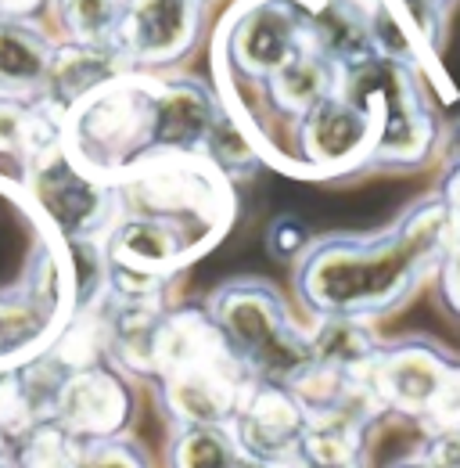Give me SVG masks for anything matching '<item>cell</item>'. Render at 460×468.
<instances>
[{
  "label": "cell",
  "instance_id": "cell-1",
  "mask_svg": "<svg viewBox=\"0 0 460 468\" xmlns=\"http://www.w3.org/2000/svg\"><path fill=\"white\" fill-rule=\"evenodd\" d=\"M454 224L432 191L410 202L400 217L367 234H324L295 260V295L317 317L378 321L406 306L435 278Z\"/></svg>",
  "mask_w": 460,
  "mask_h": 468
},
{
  "label": "cell",
  "instance_id": "cell-2",
  "mask_svg": "<svg viewBox=\"0 0 460 468\" xmlns=\"http://www.w3.org/2000/svg\"><path fill=\"white\" fill-rule=\"evenodd\" d=\"M76 245L51 224L26 180L0 174V375L55 350L83 306Z\"/></svg>",
  "mask_w": 460,
  "mask_h": 468
},
{
  "label": "cell",
  "instance_id": "cell-3",
  "mask_svg": "<svg viewBox=\"0 0 460 468\" xmlns=\"http://www.w3.org/2000/svg\"><path fill=\"white\" fill-rule=\"evenodd\" d=\"M339 90L374 122L371 170H421L439 155L443 122L417 65L374 55L342 69Z\"/></svg>",
  "mask_w": 460,
  "mask_h": 468
},
{
  "label": "cell",
  "instance_id": "cell-4",
  "mask_svg": "<svg viewBox=\"0 0 460 468\" xmlns=\"http://www.w3.org/2000/svg\"><path fill=\"white\" fill-rule=\"evenodd\" d=\"M205 310L252 382L295 386L309 371V332L291 317L285 295L270 282L234 278L209 295Z\"/></svg>",
  "mask_w": 460,
  "mask_h": 468
},
{
  "label": "cell",
  "instance_id": "cell-5",
  "mask_svg": "<svg viewBox=\"0 0 460 468\" xmlns=\"http://www.w3.org/2000/svg\"><path fill=\"white\" fill-rule=\"evenodd\" d=\"M328 0H230L213 37V69L220 87L263 83L281 65L320 48L317 15Z\"/></svg>",
  "mask_w": 460,
  "mask_h": 468
},
{
  "label": "cell",
  "instance_id": "cell-6",
  "mask_svg": "<svg viewBox=\"0 0 460 468\" xmlns=\"http://www.w3.org/2000/svg\"><path fill=\"white\" fill-rule=\"evenodd\" d=\"M367 386L389 421L417 425L421 436L460 429V356L435 339L406 335L382 343Z\"/></svg>",
  "mask_w": 460,
  "mask_h": 468
},
{
  "label": "cell",
  "instance_id": "cell-7",
  "mask_svg": "<svg viewBox=\"0 0 460 468\" xmlns=\"http://www.w3.org/2000/svg\"><path fill=\"white\" fill-rule=\"evenodd\" d=\"M26 187L72 245L98 241L115 213V187L79 170L61 141L26 166Z\"/></svg>",
  "mask_w": 460,
  "mask_h": 468
},
{
  "label": "cell",
  "instance_id": "cell-8",
  "mask_svg": "<svg viewBox=\"0 0 460 468\" xmlns=\"http://www.w3.org/2000/svg\"><path fill=\"white\" fill-rule=\"evenodd\" d=\"M295 141H298V155H295L298 176H317V180L352 176L371 170L374 122L356 101L335 90L295 122Z\"/></svg>",
  "mask_w": 460,
  "mask_h": 468
},
{
  "label": "cell",
  "instance_id": "cell-9",
  "mask_svg": "<svg viewBox=\"0 0 460 468\" xmlns=\"http://www.w3.org/2000/svg\"><path fill=\"white\" fill-rule=\"evenodd\" d=\"M202 0H122L115 48L133 69H166L198 44Z\"/></svg>",
  "mask_w": 460,
  "mask_h": 468
},
{
  "label": "cell",
  "instance_id": "cell-10",
  "mask_svg": "<svg viewBox=\"0 0 460 468\" xmlns=\"http://www.w3.org/2000/svg\"><path fill=\"white\" fill-rule=\"evenodd\" d=\"M51 410L61 432L79 440H109L130 421L133 397L112 367L87 364L61 375Z\"/></svg>",
  "mask_w": 460,
  "mask_h": 468
},
{
  "label": "cell",
  "instance_id": "cell-11",
  "mask_svg": "<svg viewBox=\"0 0 460 468\" xmlns=\"http://www.w3.org/2000/svg\"><path fill=\"white\" fill-rule=\"evenodd\" d=\"M224 116L220 98L191 76H159L155 116H152V155H205L209 133Z\"/></svg>",
  "mask_w": 460,
  "mask_h": 468
},
{
  "label": "cell",
  "instance_id": "cell-12",
  "mask_svg": "<svg viewBox=\"0 0 460 468\" xmlns=\"http://www.w3.org/2000/svg\"><path fill=\"white\" fill-rule=\"evenodd\" d=\"M306 425H309V414L302 408V400L288 386H270V382H252V389L245 393L241 408L230 421L241 454L270 465L291 462Z\"/></svg>",
  "mask_w": 460,
  "mask_h": 468
},
{
  "label": "cell",
  "instance_id": "cell-13",
  "mask_svg": "<svg viewBox=\"0 0 460 468\" xmlns=\"http://www.w3.org/2000/svg\"><path fill=\"white\" fill-rule=\"evenodd\" d=\"M126 69H133V65L119 55V48L61 40L55 48V58H51L47 83H44V94L40 98L55 109L58 116H65L76 101H83L87 94H94L109 80L122 76Z\"/></svg>",
  "mask_w": 460,
  "mask_h": 468
},
{
  "label": "cell",
  "instance_id": "cell-14",
  "mask_svg": "<svg viewBox=\"0 0 460 468\" xmlns=\"http://www.w3.org/2000/svg\"><path fill=\"white\" fill-rule=\"evenodd\" d=\"M385 421V414H317L309 418L291 468H367L371 432Z\"/></svg>",
  "mask_w": 460,
  "mask_h": 468
},
{
  "label": "cell",
  "instance_id": "cell-15",
  "mask_svg": "<svg viewBox=\"0 0 460 468\" xmlns=\"http://www.w3.org/2000/svg\"><path fill=\"white\" fill-rule=\"evenodd\" d=\"M55 48L37 22L0 18V98H40Z\"/></svg>",
  "mask_w": 460,
  "mask_h": 468
},
{
  "label": "cell",
  "instance_id": "cell-16",
  "mask_svg": "<svg viewBox=\"0 0 460 468\" xmlns=\"http://www.w3.org/2000/svg\"><path fill=\"white\" fill-rule=\"evenodd\" d=\"M339 76H342V69L335 61L320 48H309V51L295 55L288 65H281L274 76H267L263 83H252V87H263L274 112L298 122L317 101H324L328 94L339 90Z\"/></svg>",
  "mask_w": 460,
  "mask_h": 468
},
{
  "label": "cell",
  "instance_id": "cell-17",
  "mask_svg": "<svg viewBox=\"0 0 460 468\" xmlns=\"http://www.w3.org/2000/svg\"><path fill=\"white\" fill-rule=\"evenodd\" d=\"M309 350L313 364L324 371H335L342 378L367 382L371 364L382 350V339L374 335L371 321H356V317H317V324L309 328Z\"/></svg>",
  "mask_w": 460,
  "mask_h": 468
},
{
  "label": "cell",
  "instance_id": "cell-18",
  "mask_svg": "<svg viewBox=\"0 0 460 468\" xmlns=\"http://www.w3.org/2000/svg\"><path fill=\"white\" fill-rule=\"evenodd\" d=\"M241 447L230 425H176L170 443L172 468H234Z\"/></svg>",
  "mask_w": 460,
  "mask_h": 468
},
{
  "label": "cell",
  "instance_id": "cell-19",
  "mask_svg": "<svg viewBox=\"0 0 460 468\" xmlns=\"http://www.w3.org/2000/svg\"><path fill=\"white\" fill-rule=\"evenodd\" d=\"M51 7L58 11L68 40L115 48V29H119L122 0H55Z\"/></svg>",
  "mask_w": 460,
  "mask_h": 468
},
{
  "label": "cell",
  "instance_id": "cell-20",
  "mask_svg": "<svg viewBox=\"0 0 460 468\" xmlns=\"http://www.w3.org/2000/svg\"><path fill=\"white\" fill-rule=\"evenodd\" d=\"M68 468H148V458L130 440H87V447L72 458Z\"/></svg>",
  "mask_w": 460,
  "mask_h": 468
},
{
  "label": "cell",
  "instance_id": "cell-21",
  "mask_svg": "<svg viewBox=\"0 0 460 468\" xmlns=\"http://www.w3.org/2000/svg\"><path fill=\"white\" fill-rule=\"evenodd\" d=\"M309 241H313V234L306 228V220L302 217H291V213L274 217L270 228H267V252L277 263H295L309 249Z\"/></svg>",
  "mask_w": 460,
  "mask_h": 468
},
{
  "label": "cell",
  "instance_id": "cell-22",
  "mask_svg": "<svg viewBox=\"0 0 460 468\" xmlns=\"http://www.w3.org/2000/svg\"><path fill=\"white\" fill-rule=\"evenodd\" d=\"M435 289H439V303L450 317L460 321V234H454L439 271H435Z\"/></svg>",
  "mask_w": 460,
  "mask_h": 468
},
{
  "label": "cell",
  "instance_id": "cell-23",
  "mask_svg": "<svg viewBox=\"0 0 460 468\" xmlns=\"http://www.w3.org/2000/svg\"><path fill=\"white\" fill-rule=\"evenodd\" d=\"M417 451L428 462H435L439 468H460V429H443V432L421 436V447Z\"/></svg>",
  "mask_w": 460,
  "mask_h": 468
},
{
  "label": "cell",
  "instance_id": "cell-24",
  "mask_svg": "<svg viewBox=\"0 0 460 468\" xmlns=\"http://www.w3.org/2000/svg\"><path fill=\"white\" fill-rule=\"evenodd\" d=\"M435 195L443 198V206L450 213L454 234H460V163H443V176H439Z\"/></svg>",
  "mask_w": 460,
  "mask_h": 468
},
{
  "label": "cell",
  "instance_id": "cell-25",
  "mask_svg": "<svg viewBox=\"0 0 460 468\" xmlns=\"http://www.w3.org/2000/svg\"><path fill=\"white\" fill-rule=\"evenodd\" d=\"M55 0H0V18H26V22H33Z\"/></svg>",
  "mask_w": 460,
  "mask_h": 468
},
{
  "label": "cell",
  "instance_id": "cell-26",
  "mask_svg": "<svg viewBox=\"0 0 460 468\" xmlns=\"http://www.w3.org/2000/svg\"><path fill=\"white\" fill-rule=\"evenodd\" d=\"M439 159H443V163H460V119H454L450 126H443Z\"/></svg>",
  "mask_w": 460,
  "mask_h": 468
},
{
  "label": "cell",
  "instance_id": "cell-27",
  "mask_svg": "<svg viewBox=\"0 0 460 468\" xmlns=\"http://www.w3.org/2000/svg\"><path fill=\"white\" fill-rule=\"evenodd\" d=\"M389 468H439L435 462H428L421 451H413V454H402V458H396Z\"/></svg>",
  "mask_w": 460,
  "mask_h": 468
},
{
  "label": "cell",
  "instance_id": "cell-28",
  "mask_svg": "<svg viewBox=\"0 0 460 468\" xmlns=\"http://www.w3.org/2000/svg\"><path fill=\"white\" fill-rule=\"evenodd\" d=\"M234 468H277V465H270V462H259V458H248V454H241V458L234 462Z\"/></svg>",
  "mask_w": 460,
  "mask_h": 468
},
{
  "label": "cell",
  "instance_id": "cell-29",
  "mask_svg": "<svg viewBox=\"0 0 460 468\" xmlns=\"http://www.w3.org/2000/svg\"><path fill=\"white\" fill-rule=\"evenodd\" d=\"M424 4H432V7H439V11H446V15H450V7H454V0H424Z\"/></svg>",
  "mask_w": 460,
  "mask_h": 468
},
{
  "label": "cell",
  "instance_id": "cell-30",
  "mask_svg": "<svg viewBox=\"0 0 460 468\" xmlns=\"http://www.w3.org/2000/svg\"><path fill=\"white\" fill-rule=\"evenodd\" d=\"M352 4H356V7H367V4H374V0H352Z\"/></svg>",
  "mask_w": 460,
  "mask_h": 468
},
{
  "label": "cell",
  "instance_id": "cell-31",
  "mask_svg": "<svg viewBox=\"0 0 460 468\" xmlns=\"http://www.w3.org/2000/svg\"><path fill=\"white\" fill-rule=\"evenodd\" d=\"M202 4H205V0H202Z\"/></svg>",
  "mask_w": 460,
  "mask_h": 468
}]
</instances>
